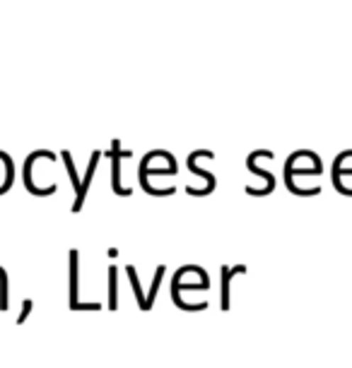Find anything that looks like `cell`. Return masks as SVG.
<instances>
[{"label":"cell","instance_id":"9","mask_svg":"<svg viewBox=\"0 0 352 368\" xmlns=\"http://www.w3.org/2000/svg\"><path fill=\"white\" fill-rule=\"evenodd\" d=\"M29 311H32V301H24V311H22V316L17 318V323H24V320H27Z\"/></svg>","mask_w":352,"mask_h":368},{"label":"cell","instance_id":"8","mask_svg":"<svg viewBox=\"0 0 352 368\" xmlns=\"http://www.w3.org/2000/svg\"><path fill=\"white\" fill-rule=\"evenodd\" d=\"M162 277H165V267H160V269H157V274H155L153 289H150V296H148V308H150V306H153V301H155V294H157V289H160Z\"/></svg>","mask_w":352,"mask_h":368},{"label":"cell","instance_id":"4","mask_svg":"<svg viewBox=\"0 0 352 368\" xmlns=\"http://www.w3.org/2000/svg\"><path fill=\"white\" fill-rule=\"evenodd\" d=\"M99 159H101V152H92V157H89V167H87V176H84V181H82V188H80V193H77V200H75V205H72V212H80L82 210L84 195H87V190H89V183H92V176L97 171V164H99Z\"/></svg>","mask_w":352,"mask_h":368},{"label":"cell","instance_id":"7","mask_svg":"<svg viewBox=\"0 0 352 368\" xmlns=\"http://www.w3.org/2000/svg\"><path fill=\"white\" fill-rule=\"evenodd\" d=\"M116 267H109V308H116L119 299H116Z\"/></svg>","mask_w":352,"mask_h":368},{"label":"cell","instance_id":"6","mask_svg":"<svg viewBox=\"0 0 352 368\" xmlns=\"http://www.w3.org/2000/svg\"><path fill=\"white\" fill-rule=\"evenodd\" d=\"M63 162H65V169H68V176H70V183H72V188H75V193H80V186H82V181L77 179V171H75V162H72V157H70V152H63Z\"/></svg>","mask_w":352,"mask_h":368},{"label":"cell","instance_id":"1","mask_svg":"<svg viewBox=\"0 0 352 368\" xmlns=\"http://www.w3.org/2000/svg\"><path fill=\"white\" fill-rule=\"evenodd\" d=\"M131 157V152H123L121 150V143L119 140H114L111 143V188H114V193L116 195H131V190H126V188H121V159H128Z\"/></svg>","mask_w":352,"mask_h":368},{"label":"cell","instance_id":"2","mask_svg":"<svg viewBox=\"0 0 352 368\" xmlns=\"http://www.w3.org/2000/svg\"><path fill=\"white\" fill-rule=\"evenodd\" d=\"M205 152L208 150H198V152H193L191 157H188V169H191V174H196V176H200V179L203 181H208V188L205 190H193V188H188V195H196V198H203V195H208V193H212V190H215V176L212 174H208V171H203L198 167V157H203Z\"/></svg>","mask_w":352,"mask_h":368},{"label":"cell","instance_id":"3","mask_svg":"<svg viewBox=\"0 0 352 368\" xmlns=\"http://www.w3.org/2000/svg\"><path fill=\"white\" fill-rule=\"evenodd\" d=\"M70 308H99L97 303L77 301V250H70Z\"/></svg>","mask_w":352,"mask_h":368},{"label":"cell","instance_id":"5","mask_svg":"<svg viewBox=\"0 0 352 368\" xmlns=\"http://www.w3.org/2000/svg\"><path fill=\"white\" fill-rule=\"evenodd\" d=\"M236 272H244V267H234V269L222 267V308L224 311L229 308V279H232V274Z\"/></svg>","mask_w":352,"mask_h":368}]
</instances>
